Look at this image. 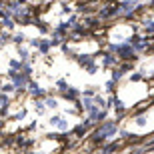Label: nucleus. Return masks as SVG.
Instances as JSON below:
<instances>
[{
    "mask_svg": "<svg viewBox=\"0 0 154 154\" xmlns=\"http://www.w3.org/2000/svg\"><path fill=\"white\" fill-rule=\"evenodd\" d=\"M106 132H114V126H112V124H106L102 130H100V134H102V136H106Z\"/></svg>",
    "mask_w": 154,
    "mask_h": 154,
    "instance_id": "nucleus-1",
    "label": "nucleus"
}]
</instances>
